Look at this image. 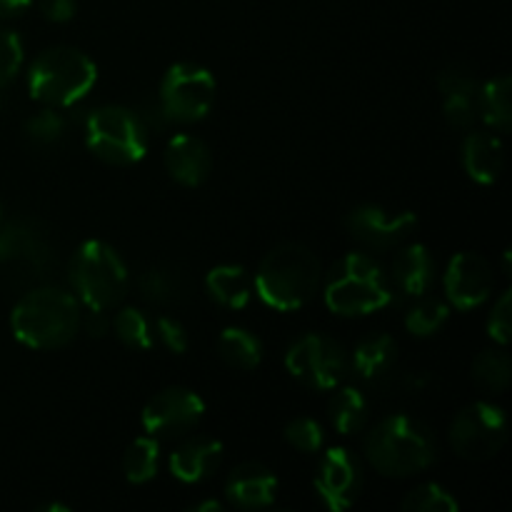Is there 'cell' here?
<instances>
[{"label":"cell","mask_w":512,"mask_h":512,"mask_svg":"<svg viewBox=\"0 0 512 512\" xmlns=\"http://www.w3.org/2000/svg\"><path fill=\"white\" fill-rule=\"evenodd\" d=\"M435 435L423 420L395 413L383 418L365 438V458L385 478H408L430 468L435 460Z\"/></svg>","instance_id":"cell-1"},{"label":"cell","mask_w":512,"mask_h":512,"mask_svg":"<svg viewBox=\"0 0 512 512\" xmlns=\"http://www.w3.org/2000/svg\"><path fill=\"white\" fill-rule=\"evenodd\" d=\"M10 328L18 343L33 350L68 345L80 330V305L63 288H35L15 303Z\"/></svg>","instance_id":"cell-2"},{"label":"cell","mask_w":512,"mask_h":512,"mask_svg":"<svg viewBox=\"0 0 512 512\" xmlns=\"http://www.w3.org/2000/svg\"><path fill=\"white\" fill-rule=\"evenodd\" d=\"M320 275L323 270L313 250L300 243H283L263 258L253 290L268 308L290 313L313 300Z\"/></svg>","instance_id":"cell-3"},{"label":"cell","mask_w":512,"mask_h":512,"mask_svg":"<svg viewBox=\"0 0 512 512\" xmlns=\"http://www.w3.org/2000/svg\"><path fill=\"white\" fill-rule=\"evenodd\" d=\"M325 305L340 318L370 315L393 303V288L378 260L348 253L330 268L325 280Z\"/></svg>","instance_id":"cell-4"},{"label":"cell","mask_w":512,"mask_h":512,"mask_svg":"<svg viewBox=\"0 0 512 512\" xmlns=\"http://www.w3.org/2000/svg\"><path fill=\"white\" fill-rule=\"evenodd\" d=\"M98 68L75 48H48L33 60L28 70L30 98L53 108H70L93 90Z\"/></svg>","instance_id":"cell-5"},{"label":"cell","mask_w":512,"mask_h":512,"mask_svg":"<svg viewBox=\"0 0 512 512\" xmlns=\"http://www.w3.org/2000/svg\"><path fill=\"white\" fill-rule=\"evenodd\" d=\"M70 283L85 308L110 310L128 293V268L113 245L85 240L70 260Z\"/></svg>","instance_id":"cell-6"},{"label":"cell","mask_w":512,"mask_h":512,"mask_svg":"<svg viewBox=\"0 0 512 512\" xmlns=\"http://www.w3.org/2000/svg\"><path fill=\"white\" fill-rule=\"evenodd\" d=\"M85 145L105 163L135 165L148 153L150 130L135 110L103 105L85 120Z\"/></svg>","instance_id":"cell-7"},{"label":"cell","mask_w":512,"mask_h":512,"mask_svg":"<svg viewBox=\"0 0 512 512\" xmlns=\"http://www.w3.org/2000/svg\"><path fill=\"white\" fill-rule=\"evenodd\" d=\"M215 103V78L198 63H175L160 83L158 105L170 123H198Z\"/></svg>","instance_id":"cell-8"},{"label":"cell","mask_w":512,"mask_h":512,"mask_svg":"<svg viewBox=\"0 0 512 512\" xmlns=\"http://www.w3.org/2000/svg\"><path fill=\"white\" fill-rule=\"evenodd\" d=\"M285 368L313 390H333L345 380L350 358L338 340L320 333H308L295 340L285 353Z\"/></svg>","instance_id":"cell-9"},{"label":"cell","mask_w":512,"mask_h":512,"mask_svg":"<svg viewBox=\"0 0 512 512\" xmlns=\"http://www.w3.org/2000/svg\"><path fill=\"white\" fill-rule=\"evenodd\" d=\"M508 428V413L500 405L478 400L455 415L450 425V445L465 460H488L503 450Z\"/></svg>","instance_id":"cell-10"},{"label":"cell","mask_w":512,"mask_h":512,"mask_svg":"<svg viewBox=\"0 0 512 512\" xmlns=\"http://www.w3.org/2000/svg\"><path fill=\"white\" fill-rule=\"evenodd\" d=\"M205 415V400L190 388H165L145 403L140 413L145 435L155 440H175L198 428Z\"/></svg>","instance_id":"cell-11"},{"label":"cell","mask_w":512,"mask_h":512,"mask_svg":"<svg viewBox=\"0 0 512 512\" xmlns=\"http://www.w3.org/2000/svg\"><path fill=\"white\" fill-rule=\"evenodd\" d=\"M315 493L333 512L348 510L363 488V465L348 448H330L315 470Z\"/></svg>","instance_id":"cell-12"},{"label":"cell","mask_w":512,"mask_h":512,"mask_svg":"<svg viewBox=\"0 0 512 512\" xmlns=\"http://www.w3.org/2000/svg\"><path fill=\"white\" fill-rule=\"evenodd\" d=\"M415 225H418V215L410 210L393 213L380 205H360L350 210L345 218V228L350 230V235L373 250L395 248L413 233Z\"/></svg>","instance_id":"cell-13"},{"label":"cell","mask_w":512,"mask_h":512,"mask_svg":"<svg viewBox=\"0 0 512 512\" xmlns=\"http://www.w3.org/2000/svg\"><path fill=\"white\" fill-rule=\"evenodd\" d=\"M445 295L458 310H475L493 295L495 280L488 260L478 253L455 255L448 263V270L443 275Z\"/></svg>","instance_id":"cell-14"},{"label":"cell","mask_w":512,"mask_h":512,"mask_svg":"<svg viewBox=\"0 0 512 512\" xmlns=\"http://www.w3.org/2000/svg\"><path fill=\"white\" fill-rule=\"evenodd\" d=\"M278 478L260 463H243L225 480V498L240 510H263L275 503Z\"/></svg>","instance_id":"cell-15"},{"label":"cell","mask_w":512,"mask_h":512,"mask_svg":"<svg viewBox=\"0 0 512 512\" xmlns=\"http://www.w3.org/2000/svg\"><path fill=\"white\" fill-rule=\"evenodd\" d=\"M438 88L443 95V113L453 128H470L478 118V90L480 85L470 70L450 65L438 75Z\"/></svg>","instance_id":"cell-16"},{"label":"cell","mask_w":512,"mask_h":512,"mask_svg":"<svg viewBox=\"0 0 512 512\" xmlns=\"http://www.w3.org/2000/svg\"><path fill=\"white\" fill-rule=\"evenodd\" d=\"M165 168L180 185L195 188L208 180L213 158L203 140L190 133H178L168 140V148H165Z\"/></svg>","instance_id":"cell-17"},{"label":"cell","mask_w":512,"mask_h":512,"mask_svg":"<svg viewBox=\"0 0 512 512\" xmlns=\"http://www.w3.org/2000/svg\"><path fill=\"white\" fill-rule=\"evenodd\" d=\"M223 463V443L215 438H193L173 450L168 465L170 475L183 485H198L208 480Z\"/></svg>","instance_id":"cell-18"},{"label":"cell","mask_w":512,"mask_h":512,"mask_svg":"<svg viewBox=\"0 0 512 512\" xmlns=\"http://www.w3.org/2000/svg\"><path fill=\"white\" fill-rule=\"evenodd\" d=\"M435 275H438V265L428 245L413 243L395 255L393 283L398 285L400 293L410 298H423L433 290Z\"/></svg>","instance_id":"cell-19"},{"label":"cell","mask_w":512,"mask_h":512,"mask_svg":"<svg viewBox=\"0 0 512 512\" xmlns=\"http://www.w3.org/2000/svg\"><path fill=\"white\" fill-rule=\"evenodd\" d=\"M0 263H28L38 270L50 263V248L33 220H15L0 228Z\"/></svg>","instance_id":"cell-20"},{"label":"cell","mask_w":512,"mask_h":512,"mask_svg":"<svg viewBox=\"0 0 512 512\" xmlns=\"http://www.w3.org/2000/svg\"><path fill=\"white\" fill-rule=\"evenodd\" d=\"M505 165L503 140L485 130H475L463 143V168L475 183L493 185Z\"/></svg>","instance_id":"cell-21"},{"label":"cell","mask_w":512,"mask_h":512,"mask_svg":"<svg viewBox=\"0 0 512 512\" xmlns=\"http://www.w3.org/2000/svg\"><path fill=\"white\" fill-rule=\"evenodd\" d=\"M395 363H398V345L388 333H375L363 338L358 348L353 350V358H350V365L358 373V378L370 385L383 383L393 373Z\"/></svg>","instance_id":"cell-22"},{"label":"cell","mask_w":512,"mask_h":512,"mask_svg":"<svg viewBox=\"0 0 512 512\" xmlns=\"http://www.w3.org/2000/svg\"><path fill=\"white\" fill-rule=\"evenodd\" d=\"M205 290L223 308L243 310L253 298V278L243 265H218L205 275Z\"/></svg>","instance_id":"cell-23"},{"label":"cell","mask_w":512,"mask_h":512,"mask_svg":"<svg viewBox=\"0 0 512 512\" xmlns=\"http://www.w3.org/2000/svg\"><path fill=\"white\" fill-rule=\"evenodd\" d=\"M478 115L498 133H508L512 125V80L510 75L488 80L478 90Z\"/></svg>","instance_id":"cell-24"},{"label":"cell","mask_w":512,"mask_h":512,"mask_svg":"<svg viewBox=\"0 0 512 512\" xmlns=\"http://www.w3.org/2000/svg\"><path fill=\"white\" fill-rule=\"evenodd\" d=\"M335 395L330 400V423L340 435H355L368 425V398L363 390L345 385L333 388Z\"/></svg>","instance_id":"cell-25"},{"label":"cell","mask_w":512,"mask_h":512,"mask_svg":"<svg viewBox=\"0 0 512 512\" xmlns=\"http://www.w3.org/2000/svg\"><path fill=\"white\" fill-rule=\"evenodd\" d=\"M218 353L230 368L255 370L263 363V343L245 328H225L218 338Z\"/></svg>","instance_id":"cell-26"},{"label":"cell","mask_w":512,"mask_h":512,"mask_svg":"<svg viewBox=\"0 0 512 512\" xmlns=\"http://www.w3.org/2000/svg\"><path fill=\"white\" fill-rule=\"evenodd\" d=\"M160 465V440L143 435V438L133 440L130 448L125 450L123 458V473L125 480L133 485H145L158 475Z\"/></svg>","instance_id":"cell-27"},{"label":"cell","mask_w":512,"mask_h":512,"mask_svg":"<svg viewBox=\"0 0 512 512\" xmlns=\"http://www.w3.org/2000/svg\"><path fill=\"white\" fill-rule=\"evenodd\" d=\"M473 380L490 393H505L510 385V355L505 350H480L473 360Z\"/></svg>","instance_id":"cell-28"},{"label":"cell","mask_w":512,"mask_h":512,"mask_svg":"<svg viewBox=\"0 0 512 512\" xmlns=\"http://www.w3.org/2000/svg\"><path fill=\"white\" fill-rule=\"evenodd\" d=\"M448 318V303H443V300L438 298H425L423 295L420 303L413 305V308L408 310V315H405V328H408V333L415 335V338H433V335H438L440 330L445 328Z\"/></svg>","instance_id":"cell-29"},{"label":"cell","mask_w":512,"mask_h":512,"mask_svg":"<svg viewBox=\"0 0 512 512\" xmlns=\"http://www.w3.org/2000/svg\"><path fill=\"white\" fill-rule=\"evenodd\" d=\"M113 330L128 348L135 350H150L155 345L153 323L145 318L143 310L138 308H123L113 318Z\"/></svg>","instance_id":"cell-30"},{"label":"cell","mask_w":512,"mask_h":512,"mask_svg":"<svg viewBox=\"0 0 512 512\" xmlns=\"http://www.w3.org/2000/svg\"><path fill=\"white\" fill-rule=\"evenodd\" d=\"M405 512H458L460 503L448 488L438 483H425L410 490L403 500Z\"/></svg>","instance_id":"cell-31"},{"label":"cell","mask_w":512,"mask_h":512,"mask_svg":"<svg viewBox=\"0 0 512 512\" xmlns=\"http://www.w3.org/2000/svg\"><path fill=\"white\" fill-rule=\"evenodd\" d=\"M65 130H68V120H65L63 113H58L53 105L38 110V113L30 115V118L25 120V135H28V140H33V143L38 145L58 143L65 135Z\"/></svg>","instance_id":"cell-32"},{"label":"cell","mask_w":512,"mask_h":512,"mask_svg":"<svg viewBox=\"0 0 512 512\" xmlns=\"http://www.w3.org/2000/svg\"><path fill=\"white\" fill-rule=\"evenodd\" d=\"M138 290L148 303L165 305L175 298V293H178V278H175L173 270L168 268H150L140 275Z\"/></svg>","instance_id":"cell-33"},{"label":"cell","mask_w":512,"mask_h":512,"mask_svg":"<svg viewBox=\"0 0 512 512\" xmlns=\"http://www.w3.org/2000/svg\"><path fill=\"white\" fill-rule=\"evenodd\" d=\"M285 440H288L295 450H300V453L315 455L320 453L325 445L323 425L313 418H295L293 423H288V428H285Z\"/></svg>","instance_id":"cell-34"},{"label":"cell","mask_w":512,"mask_h":512,"mask_svg":"<svg viewBox=\"0 0 512 512\" xmlns=\"http://www.w3.org/2000/svg\"><path fill=\"white\" fill-rule=\"evenodd\" d=\"M23 43L18 33L0 25V85H8L23 68Z\"/></svg>","instance_id":"cell-35"},{"label":"cell","mask_w":512,"mask_h":512,"mask_svg":"<svg viewBox=\"0 0 512 512\" xmlns=\"http://www.w3.org/2000/svg\"><path fill=\"white\" fill-rule=\"evenodd\" d=\"M488 335L498 345H508L512 338V290H505L498 300H495L493 310L488 318Z\"/></svg>","instance_id":"cell-36"},{"label":"cell","mask_w":512,"mask_h":512,"mask_svg":"<svg viewBox=\"0 0 512 512\" xmlns=\"http://www.w3.org/2000/svg\"><path fill=\"white\" fill-rule=\"evenodd\" d=\"M153 328H155L153 333L155 340H160L170 353L183 355L185 350H188L190 338H188V330L183 328V323H178L175 318H168V315H160V318H155Z\"/></svg>","instance_id":"cell-37"},{"label":"cell","mask_w":512,"mask_h":512,"mask_svg":"<svg viewBox=\"0 0 512 512\" xmlns=\"http://www.w3.org/2000/svg\"><path fill=\"white\" fill-rule=\"evenodd\" d=\"M38 8L50 23H68L78 10V3L75 0H38Z\"/></svg>","instance_id":"cell-38"},{"label":"cell","mask_w":512,"mask_h":512,"mask_svg":"<svg viewBox=\"0 0 512 512\" xmlns=\"http://www.w3.org/2000/svg\"><path fill=\"white\" fill-rule=\"evenodd\" d=\"M80 328H83L90 338H103L110 330V318L105 315V310L85 308V313H80Z\"/></svg>","instance_id":"cell-39"},{"label":"cell","mask_w":512,"mask_h":512,"mask_svg":"<svg viewBox=\"0 0 512 512\" xmlns=\"http://www.w3.org/2000/svg\"><path fill=\"white\" fill-rule=\"evenodd\" d=\"M33 5V0H0V18H15L23 15Z\"/></svg>","instance_id":"cell-40"},{"label":"cell","mask_w":512,"mask_h":512,"mask_svg":"<svg viewBox=\"0 0 512 512\" xmlns=\"http://www.w3.org/2000/svg\"><path fill=\"white\" fill-rule=\"evenodd\" d=\"M405 385H408V390H413V393H423V390H428L430 385H433V378H430L425 370H418V373L405 378Z\"/></svg>","instance_id":"cell-41"},{"label":"cell","mask_w":512,"mask_h":512,"mask_svg":"<svg viewBox=\"0 0 512 512\" xmlns=\"http://www.w3.org/2000/svg\"><path fill=\"white\" fill-rule=\"evenodd\" d=\"M193 510H198V512H220L223 510V503H218V500H203V503H198V505H193Z\"/></svg>","instance_id":"cell-42"},{"label":"cell","mask_w":512,"mask_h":512,"mask_svg":"<svg viewBox=\"0 0 512 512\" xmlns=\"http://www.w3.org/2000/svg\"><path fill=\"white\" fill-rule=\"evenodd\" d=\"M43 510H48V512H53V510H60V512H70L68 505H58V503H53V505H45Z\"/></svg>","instance_id":"cell-43"}]
</instances>
